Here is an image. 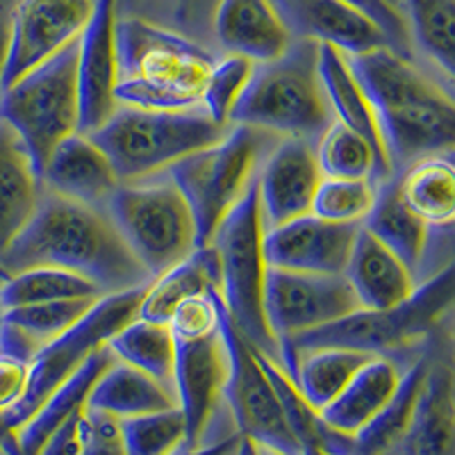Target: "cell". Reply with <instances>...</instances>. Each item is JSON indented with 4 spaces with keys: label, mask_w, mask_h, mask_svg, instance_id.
<instances>
[{
    "label": "cell",
    "mask_w": 455,
    "mask_h": 455,
    "mask_svg": "<svg viewBox=\"0 0 455 455\" xmlns=\"http://www.w3.org/2000/svg\"><path fill=\"white\" fill-rule=\"evenodd\" d=\"M0 267L7 274L30 267H60L93 280L105 294L135 290L153 280L108 212L46 189L35 217L0 258Z\"/></svg>",
    "instance_id": "cell-1"
},
{
    "label": "cell",
    "mask_w": 455,
    "mask_h": 455,
    "mask_svg": "<svg viewBox=\"0 0 455 455\" xmlns=\"http://www.w3.org/2000/svg\"><path fill=\"white\" fill-rule=\"evenodd\" d=\"M348 62L376 109L392 169L453 148V99L408 57L389 46H378L348 55Z\"/></svg>",
    "instance_id": "cell-2"
},
{
    "label": "cell",
    "mask_w": 455,
    "mask_h": 455,
    "mask_svg": "<svg viewBox=\"0 0 455 455\" xmlns=\"http://www.w3.org/2000/svg\"><path fill=\"white\" fill-rule=\"evenodd\" d=\"M119 105L160 112L201 108L203 87L214 57L176 32L144 19L116 23Z\"/></svg>",
    "instance_id": "cell-3"
},
{
    "label": "cell",
    "mask_w": 455,
    "mask_h": 455,
    "mask_svg": "<svg viewBox=\"0 0 455 455\" xmlns=\"http://www.w3.org/2000/svg\"><path fill=\"white\" fill-rule=\"evenodd\" d=\"M453 267L446 264L444 269L437 271L421 287L417 284L412 296L398 306L385 310L357 307L355 312L332 323L280 341V364L290 371L296 357L310 348L335 347L383 355L410 347L414 341L424 339L440 323L453 303Z\"/></svg>",
    "instance_id": "cell-4"
},
{
    "label": "cell",
    "mask_w": 455,
    "mask_h": 455,
    "mask_svg": "<svg viewBox=\"0 0 455 455\" xmlns=\"http://www.w3.org/2000/svg\"><path fill=\"white\" fill-rule=\"evenodd\" d=\"M331 121L332 114L316 68V42L310 39L294 42L275 62L255 64L242 99L230 114V125H251L312 144Z\"/></svg>",
    "instance_id": "cell-5"
},
{
    "label": "cell",
    "mask_w": 455,
    "mask_h": 455,
    "mask_svg": "<svg viewBox=\"0 0 455 455\" xmlns=\"http://www.w3.org/2000/svg\"><path fill=\"white\" fill-rule=\"evenodd\" d=\"M267 223L259 205L258 182L219 223L210 246L219 262L221 299L228 315L246 339L280 363L278 339L267 321L264 291L269 259L264 251Z\"/></svg>",
    "instance_id": "cell-6"
},
{
    "label": "cell",
    "mask_w": 455,
    "mask_h": 455,
    "mask_svg": "<svg viewBox=\"0 0 455 455\" xmlns=\"http://www.w3.org/2000/svg\"><path fill=\"white\" fill-rule=\"evenodd\" d=\"M228 128L214 124L201 108L160 112L119 105L89 137L105 150L121 182H137L164 173L182 157L214 144Z\"/></svg>",
    "instance_id": "cell-7"
},
{
    "label": "cell",
    "mask_w": 455,
    "mask_h": 455,
    "mask_svg": "<svg viewBox=\"0 0 455 455\" xmlns=\"http://www.w3.org/2000/svg\"><path fill=\"white\" fill-rule=\"evenodd\" d=\"M271 137L259 128L233 124L221 140L166 169L192 210L198 246L212 242L219 223L249 192L269 156Z\"/></svg>",
    "instance_id": "cell-8"
},
{
    "label": "cell",
    "mask_w": 455,
    "mask_h": 455,
    "mask_svg": "<svg viewBox=\"0 0 455 455\" xmlns=\"http://www.w3.org/2000/svg\"><path fill=\"white\" fill-rule=\"evenodd\" d=\"M144 290L146 284L135 290L105 294L76 326L35 353L28 364V383L21 398L7 412L0 414V444L21 428L46 403V398L78 371L80 364L93 351L108 347L109 337L140 315Z\"/></svg>",
    "instance_id": "cell-9"
},
{
    "label": "cell",
    "mask_w": 455,
    "mask_h": 455,
    "mask_svg": "<svg viewBox=\"0 0 455 455\" xmlns=\"http://www.w3.org/2000/svg\"><path fill=\"white\" fill-rule=\"evenodd\" d=\"M105 207L150 278L198 249L192 210L169 178L121 182Z\"/></svg>",
    "instance_id": "cell-10"
},
{
    "label": "cell",
    "mask_w": 455,
    "mask_h": 455,
    "mask_svg": "<svg viewBox=\"0 0 455 455\" xmlns=\"http://www.w3.org/2000/svg\"><path fill=\"white\" fill-rule=\"evenodd\" d=\"M78 44L0 92V119L30 150L39 176L52 150L78 132Z\"/></svg>",
    "instance_id": "cell-11"
},
{
    "label": "cell",
    "mask_w": 455,
    "mask_h": 455,
    "mask_svg": "<svg viewBox=\"0 0 455 455\" xmlns=\"http://www.w3.org/2000/svg\"><path fill=\"white\" fill-rule=\"evenodd\" d=\"M219 331L228 353L223 403L230 412L235 433L287 455L303 453V446L287 426L278 396L255 355V347L237 331L223 303L219 310Z\"/></svg>",
    "instance_id": "cell-12"
},
{
    "label": "cell",
    "mask_w": 455,
    "mask_h": 455,
    "mask_svg": "<svg viewBox=\"0 0 455 455\" xmlns=\"http://www.w3.org/2000/svg\"><path fill=\"white\" fill-rule=\"evenodd\" d=\"M96 0H16L7 26L0 92L78 44Z\"/></svg>",
    "instance_id": "cell-13"
},
{
    "label": "cell",
    "mask_w": 455,
    "mask_h": 455,
    "mask_svg": "<svg viewBox=\"0 0 455 455\" xmlns=\"http://www.w3.org/2000/svg\"><path fill=\"white\" fill-rule=\"evenodd\" d=\"M264 307L280 348V341L351 315L360 303L344 274H299L269 267Z\"/></svg>",
    "instance_id": "cell-14"
},
{
    "label": "cell",
    "mask_w": 455,
    "mask_h": 455,
    "mask_svg": "<svg viewBox=\"0 0 455 455\" xmlns=\"http://www.w3.org/2000/svg\"><path fill=\"white\" fill-rule=\"evenodd\" d=\"M228 380V353L221 331L176 339L173 392L185 417L187 449L212 444V426L221 412Z\"/></svg>",
    "instance_id": "cell-15"
},
{
    "label": "cell",
    "mask_w": 455,
    "mask_h": 455,
    "mask_svg": "<svg viewBox=\"0 0 455 455\" xmlns=\"http://www.w3.org/2000/svg\"><path fill=\"white\" fill-rule=\"evenodd\" d=\"M116 0H96L93 14L78 39V132L92 135L119 109V44Z\"/></svg>",
    "instance_id": "cell-16"
},
{
    "label": "cell",
    "mask_w": 455,
    "mask_h": 455,
    "mask_svg": "<svg viewBox=\"0 0 455 455\" xmlns=\"http://www.w3.org/2000/svg\"><path fill=\"white\" fill-rule=\"evenodd\" d=\"M363 223H331L303 214L275 228H267L264 251L269 267L299 274L341 275Z\"/></svg>",
    "instance_id": "cell-17"
},
{
    "label": "cell",
    "mask_w": 455,
    "mask_h": 455,
    "mask_svg": "<svg viewBox=\"0 0 455 455\" xmlns=\"http://www.w3.org/2000/svg\"><path fill=\"white\" fill-rule=\"evenodd\" d=\"M321 173L315 144L284 137L269 150L258 171V194L267 228L310 214Z\"/></svg>",
    "instance_id": "cell-18"
},
{
    "label": "cell",
    "mask_w": 455,
    "mask_h": 455,
    "mask_svg": "<svg viewBox=\"0 0 455 455\" xmlns=\"http://www.w3.org/2000/svg\"><path fill=\"white\" fill-rule=\"evenodd\" d=\"M42 187L57 196L100 207L121 185L112 162L89 135L67 137L42 169Z\"/></svg>",
    "instance_id": "cell-19"
},
{
    "label": "cell",
    "mask_w": 455,
    "mask_h": 455,
    "mask_svg": "<svg viewBox=\"0 0 455 455\" xmlns=\"http://www.w3.org/2000/svg\"><path fill=\"white\" fill-rule=\"evenodd\" d=\"M214 32L230 55L253 64L275 62L294 44L274 0H219Z\"/></svg>",
    "instance_id": "cell-20"
},
{
    "label": "cell",
    "mask_w": 455,
    "mask_h": 455,
    "mask_svg": "<svg viewBox=\"0 0 455 455\" xmlns=\"http://www.w3.org/2000/svg\"><path fill=\"white\" fill-rule=\"evenodd\" d=\"M274 5L300 39L331 44L347 55L387 46L383 32L341 0H274Z\"/></svg>",
    "instance_id": "cell-21"
},
{
    "label": "cell",
    "mask_w": 455,
    "mask_h": 455,
    "mask_svg": "<svg viewBox=\"0 0 455 455\" xmlns=\"http://www.w3.org/2000/svg\"><path fill=\"white\" fill-rule=\"evenodd\" d=\"M344 278L351 284L360 307L371 310L398 306L417 290L414 271L363 226L353 242Z\"/></svg>",
    "instance_id": "cell-22"
},
{
    "label": "cell",
    "mask_w": 455,
    "mask_h": 455,
    "mask_svg": "<svg viewBox=\"0 0 455 455\" xmlns=\"http://www.w3.org/2000/svg\"><path fill=\"white\" fill-rule=\"evenodd\" d=\"M44 187L30 150L0 119V258L35 217Z\"/></svg>",
    "instance_id": "cell-23"
},
{
    "label": "cell",
    "mask_w": 455,
    "mask_h": 455,
    "mask_svg": "<svg viewBox=\"0 0 455 455\" xmlns=\"http://www.w3.org/2000/svg\"><path fill=\"white\" fill-rule=\"evenodd\" d=\"M114 363V355L109 353L108 347H100L99 351H93L92 355L80 364V369L68 378L67 383H62L51 396L46 398V403L32 414L30 419L16 430L12 437H7L0 449H5L7 455H36L46 444V440L55 433L60 426L67 419H71L73 414L83 412L87 408V398L92 394L93 385L100 378V373Z\"/></svg>",
    "instance_id": "cell-24"
},
{
    "label": "cell",
    "mask_w": 455,
    "mask_h": 455,
    "mask_svg": "<svg viewBox=\"0 0 455 455\" xmlns=\"http://www.w3.org/2000/svg\"><path fill=\"white\" fill-rule=\"evenodd\" d=\"M316 68H319L321 87L326 93L332 119L355 130L357 135H363L373 146L385 169L394 173L383 135H380L376 109L360 80L355 78L347 52H341L331 44H316Z\"/></svg>",
    "instance_id": "cell-25"
},
{
    "label": "cell",
    "mask_w": 455,
    "mask_h": 455,
    "mask_svg": "<svg viewBox=\"0 0 455 455\" xmlns=\"http://www.w3.org/2000/svg\"><path fill=\"white\" fill-rule=\"evenodd\" d=\"M392 455H455V383L449 364H428L412 421Z\"/></svg>",
    "instance_id": "cell-26"
},
{
    "label": "cell",
    "mask_w": 455,
    "mask_h": 455,
    "mask_svg": "<svg viewBox=\"0 0 455 455\" xmlns=\"http://www.w3.org/2000/svg\"><path fill=\"white\" fill-rule=\"evenodd\" d=\"M401 376H403V371L389 357H371L348 380L339 396L321 410V419L328 428L353 437L387 405V401L394 396L398 383H401Z\"/></svg>",
    "instance_id": "cell-27"
},
{
    "label": "cell",
    "mask_w": 455,
    "mask_h": 455,
    "mask_svg": "<svg viewBox=\"0 0 455 455\" xmlns=\"http://www.w3.org/2000/svg\"><path fill=\"white\" fill-rule=\"evenodd\" d=\"M87 408L109 414L114 419H128L137 414L178 408V398L171 385L114 360L93 385Z\"/></svg>",
    "instance_id": "cell-28"
},
{
    "label": "cell",
    "mask_w": 455,
    "mask_h": 455,
    "mask_svg": "<svg viewBox=\"0 0 455 455\" xmlns=\"http://www.w3.org/2000/svg\"><path fill=\"white\" fill-rule=\"evenodd\" d=\"M205 291H221L219 262L210 243L194 249L185 259L150 280L141 296L137 316L166 323L171 312L176 310L182 300L205 294Z\"/></svg>",
    "instance_id": "cell-29"
},
{
    "label": "cell",
    "mask_w": 455,
    "mask_h": 455,
    "mask_svg": "<svg viewBox=\"0 0 455 455\" xmlns=\"http://www.w3.org/2000/svg\"><path fill=\"white\" fill-rule=\"evenodd\" d=\"M398 196L428 228L449 230L455 217V171L446 156L414 160L396 178Z\"/></svg>",
    "instance_id": "cell-30"
},
{
    "label": "cell",
    "mask_w": 455,
    "mask_h": 455,
    "mask_svg": "<svg viewBox=\"0 0 455 455\" xmlns=\"http://www.w3.org/2000/svg\"><path fill=\"white\" fill-rule=\"evenodd\" d=\"M363 228L383 246H387L396 258L403 259L410 269L417 271L424 259L430 228L401 201L396 178H389L383 185H378L376 203L363 221Z\"/></svg>",
    "instance_id": "cell-31"
},
{
    "label": "cell",
    "mask_w": 455,
    "mask_h": 455,
    "mask_svg": "<svg viewBox=\"0 0 455 455\" xmlns=\"http://www.w3.org/2000/svg\"><path fill=\"white\" fill-rule=\"evenodd\" d=\"M430 360L421 357L403 371L396 392L364 428L353 435L351 455H392L412 421L414 405L419 401Z\"/></svg>",
    "instance_id": "cell-32"
},
{
    "label": "cell",
    "mask_w": 455,
    "mask_h": 455,
    "mask_svg": "<svg viewBox=\"0 0 455 455\" xmlns=\"http://www.w3.org/2000/svg\"><path fill=\"white\" fill-rule=\"evenodd\" d=\"M371 353L353 351V348H310V351L300 353L296 363L291 364L290 373L296 380L307 403L321 412V410L331 405L339 392L348 385L364 364L371 360Z\"/></svg>",
    "instance_id": "cell-33"
},
{
    "label": "cell",
    "mask_w": 455,
    "mask_h": 455,
    "mask_svg": "<svg viewBox=\"0 0 455 455\" xmlns=\"http://www.w3.org/2000/svg\"><path fill=\"white\" fill-rule=\"evenodd\" d=\"M114 360L140 369L173 387L176 367V337L164 321L135 316L108 341Z\"/></svg>",
    "instance_id": "cell-34"
},
{
    "label": "cell",
    "mask_w": 455,
    "mask_h": 455,
    "mask_svg": "<svg viewBox=\"0 0 455 455\" xmlns=\"http://www.w3.org/2000/svg\"><path fill=\"white\" fill-rule=\"evenodd\" d=\"M105 291L93 280L60 267H30L16 271L0 284V307L35 306V303H52V300H83L100 299Z\"/></svg>",
    "instance_id": "cell-35"
},
{
    "label": "cell",
    "mask_w": 455,
    "mask_h": 455,
    "mask_svg": "<svg viewBox=\"0 0 455 455\" xmlns=\"http://www.w3.org/2000/svg\"><path fill=\"white\" fill-rule=\"evenodd\" d=\"M316 162L326 178H348V180H373L383 185L394 178L383 166L373 146L357 135L355 130L332 119L319 140L315 141Z\"/></svg>",
    "instance_id": "cell-36"
},
{
    "label": "cell",
    "mask_w": 455,
    "mask_h": 455,
    "mask_svg": "<svg viewBox=\"0 0 455 455\" xmlns=\"http://www.w3.org/2000/svg\"><path fill=\"white\" fill-rule=\"evenodd\" d=\"M410 36L446 76L455 64V0H401Z\"/></svg>",
    "instance_id": "cell-37"
},
{
    "label": "cell",
    "mask_w": 455,
    "mask_h": 455,
    "mask_svg": "<svg viewBox=\"0 0 455 455\" xmlns=\"http://www.w3.org/2000/svg\"><path fill=\"white\" fill-rule=\"evenodd\" d=\"M119 433L125 455H171L187 440L180 408L119 419Z\"/></svg>",
    "instance_id": "cell-38"
},
{
    "label": "cell",
    "mask_w": 455,
    "mask_h": 455,
    "mask_svg": "<svg viewBox=\"0 0 455 455\" xmlns=\"http://www.w3.org/2000/svg\"><path fill=\"white\" fill-rule=\"evenodd\" d=\"M378 185L373 180L321 178L312 198L310 212L331 223H363L376 203Z\"/></svg>",
    "instance_id": "cell-39"
},
{
    "label": "cell",
    "mask_w": 455,
    "mask_h": 455,
    "mask_svg": "<svg viewBox=\"0 0 455 455\" xmlns=\"http://www.w3.org/2000/svg\"><path fill=\"white\" fill-rule=\"evenodd\" d=\"M255 71V64L246 57L230 55L228 52L221 60H214L212 68L207 73L205 87H203L201 108L203 112L214 121V124L228 128L230 125V114L235 105L242 99L243 89L249 84L251 76Z\"/></svg>",
    "instance_id": "cell-40"
},
{
    "label": "cell",
    "mask_w": 455,
    "mask_h": 455,
    "mask_svg": "<svg viewBox=\"0 0 455 455\" xmlns=\"http://www.w3.org/2000/svg\"><path fill=\"white\" fill-rule=\"evenodd\" d=\"M221 291H205L182 300L169 316V328L176 339L212 335L219 331V310H221Z\"/></svg>",
    "instance_id": "cell-41"
},
{
    "label": "cell",
    "mask_w": 455,
    "mask_h": 455,
    "mask_svg": "<svg viewBox=\"0 0 455 455\" xmlns=\"http://www.w3.org/2000/svg\"><path fill=\"white\" fill-rule=\"evenodd\" d=\"M341 3L360 12L364 19H369L378 30L383 32L387 46L410 60L412 36H410V28L408 21H405L403 10L389 5L387 0H341Z\"/></svg>",
    "instance_id": "cell-42"
},
{
    "label": "cell",
    "mask_w": 455,
    "mask_h": 455,
    "mask_svg": "<svg viewBox=\"0 0 455 455\" xmlns=\"http://www.w3.org/2000/svg\"><path fill=\"white\" fill-rule=\"evenodd\" d=\"M89 435V412L87 408L83 412L73 414L71 419L64 421L55 433L46 440L42 451L36 455H80Z\"/></svg>",
    "instance_id": "cell-43"
},
{
    "label": "cell",
    "mask_w": 455,
    "mask_h": 455,
    "mask_svg": "<svg viewBox=\"0 0 455 455\" xmlns=\"http://www.w3.org/2000/svg\"><path fill=\"white\" fill-rule=\"evenodd\" d=\"M89 435L80 455H125L124 444H121L119 419H114L109 414L93 412L89 410Z\"/></svg>",
    "instance_id": "cell-44"
},
{
    "label": "cell",
    "mask_w": 455,
    "mask_h": 455,
    "mask_svg": "<svg viewBox=\"0 0 455 455\" xmlns=\"http://www.w3.org/2000/svg\"><path fill=\"white\" fill-rule=\"evenodd\" d=\"M28 383V363L0 353V414L21 398Z\"/></svg>",
    "instance_id": "cell-45"
},
{
    "label": "cell",
    "mask_w": 455,
    "mask_h": 455,
    "mask_svg": "<svg viewBox=\"0 0 455 455\" xmlns=\"http://www.w3.org/2000/svg\"><path fill=\"white\" fill-rule=\"evenodd\" d=\"M239 440H242V437L235 433V435H230V437H226V440L212 442V444L196 446V449H187V446H180V449L173 451L171 455H235V451H237V446H239Z\"/></svg>",
    "instance_id": "cell-46"
},
{
    "label": "cell",
    "mask_w": 455,
    "mask_h": 455,
    "mask_svg": "<svg viewBox=\"0 0 455 455\" xmlns=\"http://www.w3.org/2000/svg\"><path fill=\"white\" fill-rule=\"evenodd\" d=\"M235 455H258V449H255V442H251V440H246V437H242V440H239L237 451H235Z\"/></svg>",
    "instance_id": "cell-47"
},
{
    "label": "cell",
    "mask_w": 455,
    "mask_h": 455,
    "mask_svg": "<svg viewBox=\"0 0 455 455\" xmlns=\"http://www.w3.org/2000/svg\"><path fill=\"white\" fill-rule=\"evenodd\" d=\"M5 42H7V26H0V73H3V60H5Z\"/></svg>",
    "instance_id": "cell-48"
},
{
    "label": "cell",
    "mask_w": 455,
    "mask_h": 455,
    "mask_svg": "<svg viewBox=\"0 0 455 455\" xmlns=\"http://www.w3.org/2000/svg\"><path fill=\"white\" fill-rule=\"evenodd\" d=\"M255 449H258V455H287L283 453V451L271 449V446H262V444H255Z\"/></svg>",
    "instance_id": "cell-49"
},
{
    "label": "cell",
    "mask_w": 455,
    "mask_h": 455,
    "mask_svg": "<svg viewBox=\"0 0 455 455\" xmlns=\"http://www.w3.org/2000/svg\"><path fill=\"white\" fill-rule=\"evenodd\" d=\"M300 455H328L326 451H321V449H316V446H307V449H303V453Z\"/></svg>",
    "instance_id": "cell-50"
},
{
    "label": "cell",
    "mask_w": 455,
    "mask_h": 455,
    "mask_svg": "<svg viewBox=\"0 0 455 455\" xmlns=\"http://www.w3.org/2000/svg\"><path fill=\"white\" fill-rule=\"evenodd\" d=\"M389 5H394V7H398V10H403V7H401V0H387Z\"/></svg>",
    "instance_id": "cell-51"
},
{
    "label": "cell",
    "mask_w": 455,
    "mask_h": 455,
    "mask_svg": "<svg viewBox=\"0 0 455 455\" xmlns=\"http://www.w3.org/2000/svg\"><path fill=\"white\" fill-rule=\"evenodd\" d=\"M0 319H3V307H0Z\"/></svg>",
    "instance_id": "cell-52"
}]
</instances>
